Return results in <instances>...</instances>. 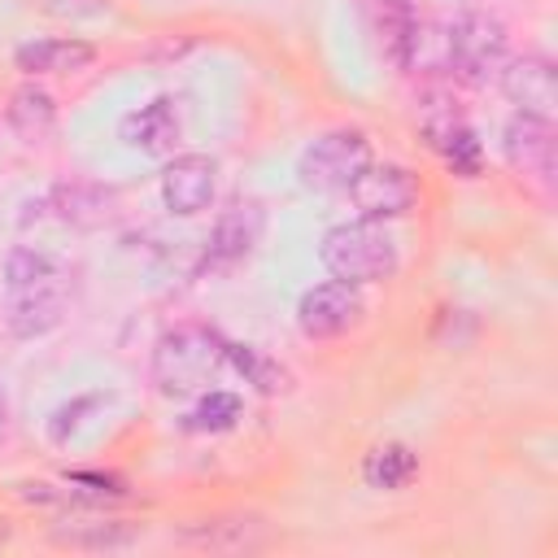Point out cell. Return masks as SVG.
<instances>
[{"instance_id": "obj_1", "label": "cell", "mask_w": 558, "mask_h": 558, "mask_svg": "<svg viewBox=\"0 0 558 558\" xmlns=\"http://www.w3.org/2000/svg\"><path fill=\"white\" fill-rule=\"evenodd\" d=\"M70 301V270L44 248H13L4 257V327L17 340H39L61 327Z\"/></svg>"}, {"instance_id": "obj_2", "label": "cell", "mask_w": 558, "mask_h": 558, "mask_svg": "<svg viewBox=\"0 0 558 558\" xmlns=\"http://www.w3.org/2000/svg\"><path fill=\"white\" fill-rule=\"evenodd\" d=\"M222 366H227V340L205 323H179L157 336L148 371L161 397H192L205 392Z\"/></svg>"}, {"instance_id": "obj_3", "label": "cell", "mask_w": 558, "mask_h": 558, "mask_svg": "<svg viewBox=\"0 0 558 558\" xmlns=\"http://www.w3.org/2000/svg\"><path fill=\"white\" fill-rule=\"evenodd\" d=\"M318 262L331 279L344 283H379L397 270V244L384 231V222H340L318 240Z\"/></svg>"}, {"instance_id": "obj_4", "label": "cell", "mask_w": 558, "mask_h": 558, "mask_svg": "<svg viewBox=\"0 0 558 558\" xmlns=\"http://www.w3.org/2000/svg\"><path fill=\"white\" fill-rule=\"evenodd\" d=\"M510 61V35L493 13L466 9L445 31V70L462 83H488Z\"/></svg>"}, {"instance_id": "obj_5", "label": "cell", "mask_w": 558, "mask_h": 558, "mask_svg": "<svg viewBox=\"0 0 558 558\" xmlns=\"http://www.w3.org/2000/svg\"><path fill=\"white\" fill-rule=\"evenodd\" d=\"M371 166V140L357 126H331L314 135L296 157V183L305 192H349V183Z\"/></svg>"}, {"instance_id": "obj_6", "label": "cell", "mask_w": 558, "mask_h": 558, "mask_svg": "<svg viewBox=\"0 0 558 558\" xmlns=\"http://www.w3.org/2000/svg\"><path fill=\"white\" fill-rule=\"evenodd\" d=\"M418 131H423L427 148H432L453 174H462V179H475V174H480L484 148H480L471 122L462 118L458 100H453L445 87H432V92L423 96V105H418Z\"/></svg>"}, {"instance_id": "obj_7", "label": "cell", "mask_w": 558, "mask_h": 558, "mask_svg": "<svg viewBox=\"0 0 558 558\" xmlns=\"http://www.w3.org/2000/svg\"><path fill=\"white\" fill-rule=\"evenodd\" d=\"M349 201L357 209V218L366 222H388V218H401L414 209L418 201V179L397 166V161H371L353 183H349Z\"/></svg>"}, {"instance_id": "obj_8", "label": "cell", "mask_w": 558, "mask_h": 558, "mask_svg": "<svg viewBox=\"0 0 558 558\" xmlns=\"http://www.w3.org/2000/svg\"><path fill=\"white\" fill-rule=\"evenodd\" d=\"M262 227H266V214H262L257 201H231V205L214 218V227H209L201 266H205L209 275L235 270L240 262L253 257V248H257V240H262Z\"/></svg>"}, {"instance_id": "obj_9", "label": "cell", "mask_w": 558, "mask_h": 558, "mask_svg": "<svg viewBox=\"0 0 558 558\" xmlns=\"http://www.w3.org/2000/svg\"><path fill=\"white\" fill-rule=\"evenodd\" d=\"M362 318V292L344 279H323L301 292L296 301V327L305 340H336Z\"/></svg>"}, {"instance_id": "obj_10", "label": "cell", "mask_w": 558, "mask_h": 558, "mask_svg": "<svg viewBox=\"0 0 558 558\" xmlns=\"http://www.w3.org/2000/svg\"><path fill=\"white\" fill-rule=\"evenodd\" d=\"M157 187H161V205H166L170 214L196 218V214H205V209L214 205V196H218V161L205 157V153H179V157L166 161Z\"/></svg>"}, {"instance_id": "obj_11", "label": "cell", "mask_w": 558, "mask_h": 558, "mask_svg": "<svg viewBox=\"0 0 558 558\" xmlns=\"http://www.w3.org/2000/svg\"><path fill=\"white\" fill-rule=\"evenodd\" d=\"M501 92L510 96V105L519 113H532V118H549L558 113V74H554V61L541 57V52H523V57H510L497 74Z\"/></svg>"}, {"instance_id": "obj_12", "label": "cell", "mask_w": 558, "mask_h": 558, "mask_svg": "<svg viewBox=\"0 0 558 558\" xmlns=\"http://www.w3.org/2000/svg\"><path fill=\"white\" fill-rule=\"evenodd\" d=\"M501 153H506L510 170H519L527 179H549L554 174V122L514 109L501 131Z\"/></svg>"}, {"instance_id": "obj_13", "label": "cell", "mask_w": 558, "mask_h": 558, "mask_svg": "<svg viewBox=\"0 0 558 558\" xmlns=\"http://www.w3.org/2000/svg\"><path fill=\"white\" fill-rule=\"evenodd\" d=\"M179 109L170 96H153L148 105L131 109L122 122H118V135L126 148H140V153H174L179 144Z\"/></svg>"}, {"instance_id": "obj_14", "label": "cell", "mask_w": 558, "mask_h": 558, "mask_svg": "<svg viewBox=\"0 0 558 558\" xmlns=\"http://www.w3.org/2000/svg\"><path fill=\"white\" fill-rule=\"evenodd\" d=\"M17 70H26L31 78L35 74H74V70H87L96 61V48L87 39H74V35H48V39H26L17 44L13 52Z\"/></svg>"}, {"instance_id": "obj_15", "label": "cell", "mask_w": 558, "mask_h": 558, "mask_svg": "<svg viewBox=\"0 0 558 558\" xmlns=\"http://www.w3.org/2000/svg\"><path fill=\"white\" fill-rule=\"evenodd\" d=\"M227 366H231L253 392H262V397H279V392L292 388L288 366H283L279 357L262 353L257 344H235V340H227Z\"/></svg>"}, {"instance_id": "obj_16", "label": "cell", "mask_w": 558, "mask_h": 558, "mask_svg": "<svg viewBox=\"0 0 558 558\" xmlns=\"http://www.w3.org/2000/svg\"><path fill=\"white\" fill-rule=\"evenodd\" d=\"M418 475V453L401 440H384L375 445L366 458H362V480L366 488H379V493H397L405 488L410 480Z\"/></svg>"}, {"instance_id": "obj_17", "label": "cell", "mask_w": 558, "mask_h": 558, "mask_svg": "<svg viewBox=\"0 0 558 558\" xmlns=\"http://www.w3.org/2000/svg\"><path fill=\"white\" fill-rule=\"evenodd\" d=\"M262 523L257 519H196L187 527H179V541L201 545V549H253L262 545Z\"/></svg>"}, {"instance_id": "obj_18", "label": "cell", "mask_w": 558, "mask_h": 558, "mask_svg": "<svg viewBox=\"0 0 558 558\" xmlns=\"http://www.w3.org/2000/svg\"><path fill=\"white\" fill-rule=\"evenodd\" d=\"M4 118H9V126H13L22 140H44V135L52 131V122H57V105H52V96H48L44 87L22 83V87L9 96Z\"/></svg>"}, {"instance_id": "obj_19", "label": "cell", "mask_w": 558, "mask_h": 558, "mask_svg": "<svg viewBox=\"0 0 558 558\" xmlns=\"http://www.w3.org/2000/svg\"><path fill=\"white\" fill-rule=\"evenodd\" d=\"M135 536H140V523H126V519H92V523L65 519L52 527V541L74 549H118V545H131Z\"/></svg>"}, {"instance_id": "obj_20", "label": "cell", "mask_w": 558, "mask_h": 558, "mask_svg": "<svg viewBox=\"0 0 558 558\" xmlns=\"http://www.w3.org/2000/svg\"><path fill=\"white\" fill-rule=\"evenodd\" d=\"M240 418H244V405H240L235 392H227V388H205L201 401L183 414V427H187V432H201V436H222V432H231Z\"/></svg>"}, {"instance_id": "obj_21", "label": "cell", "mask_w": 558, "mask_h": 558, "mask_svg": "<svg viewBox=\"0 0 558 558\" xmlns=\"http://www.w3.org/2000/svg\"><path fill=\"white\" fill-rule=\"evenodd\" d=\"M52 209L61 222H74V227H96L109 218V192L92 187V183H65V187H52Z\"/></svg>"}, {"instance_id": "obj_22", "label": "cell", "mask_w": 558, "mask_h": 558, "mask_svg": "<svg viewBox=\"0 0 558 558\" xmlns=\"http://www.w3.org/2000/svg\"><path fill=\"white\" fill-rule=\"evenodd\" d=\"M105 397L100 392H87V397H74L70 405H61V410H52V418H48V440L52 445H65L74 432H78V423H83V414L87 410H96Z\"/></svg>"}, {"instance_id": "obj_23", "label": "cell", "mask_w": 558, "mask_h": 558, "mask_svg": "<svg viewBox=\"0 0 558 558\" xmlns=\"http://www.w3.org/2000/svg\"><path fill=\"white\" fill-rule=\"evenodd\" d=\"M9 436V392H4V379H0V445Z\"/></svg>"}]
</instances>
